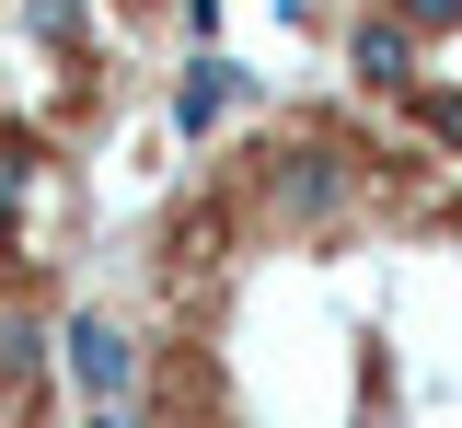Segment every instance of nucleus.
<instances>
[{
	"label": "nucleus",
	"mask_w": 462,
	"mask_h": 428,
	"mask_svg": "<svg viewBox=\"0 0 462 428\" xmlns=\"http://www.w3.org/2000/svg\"><path fill=\"white\" fill-rule=\"evenodd\" d=\"M336 12H358V0H336Z\"/></svg>",
	"instance_id": "obj_3"
},
{
	"label": "nucleus",
	"mask_w": 462,
	"mask_h": 428,
	"mask_svg": "<svg viewBox=\"0 0 462 428\" xmlns=\"http://www.w3.org/2000/svg\"><path fill=\"white\" fill-rule=\"evenodd\" d=\"M346 93L462 151V0H358L346 12Z\"/></svg>",
	"instance_id": "obj_2"
},
{
	"label": "nucleus",
	"mask_w": 462,
	"mask_h": 428,
	"mask_svg": "<svg viewBox=\"0 0 462 428\" xmlns=\"http://www.w3.org/2000/svg\"><path fill=\"white\" fill-rule=\"evenodd\" d=\"M69 370L127 428H462V151L346 81L243 105L139 209Z\"/></svg>",
	"instance_id": "obj_1"
}]
</instances>
